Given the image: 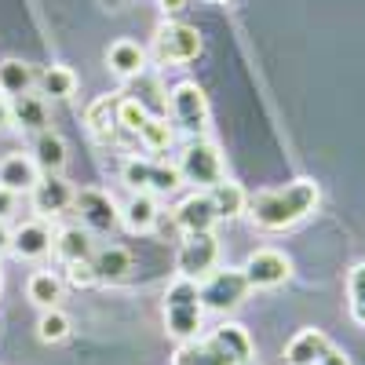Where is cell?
<instances>
[{
  "instance_id": "6da1fadb",
  "label": "cell",
  "mask_w": 365,
  "mask_h": 365,
  "mask_svg": "<svg viewBox=\"0 0 365 365\" xmlns=\"http://www.w3.org/2000/svg\"><path fill=\"white\" fill-rule=\"evenodd\" d=\"M322 201V190L314 179H292L289 187H278V190H259L249 197L245 212L256 230H292L296 223H303L307 216H314V208Z\"/></svg>"
},
{
  "instance_id": "7a4b0ae2",
  "label": "cell",
  "mask_w": 365,
  "mask_h": 365,
  "mask_svg": "<svg viewBox=\"0 0 365 365\" xmlns=\"http://www.w3.org/2000/svg\"><path fill=\"white\" fill-rule=\"evenodd\" d=\"M249 361H252V336L237 322H223L208 336L182 340L172 351V365H249Z\"/></svg>"
},
{
  "instance_id": "3957f363",
  "label": "cell",
  "mask_w": 365,
  "mask_h": 365,
  "mask_svg": "<svg viewBox=\"0 0 365 365\" xmlns=\"http://www.w3.org/2000/svg\"><path fill=\"white\" fill-rule=\"evenodd\" d=\"M201 325H205V307L197 296V282L175 278L165 292V332L182 344V340L201 336Z\"/></svg>"
},
{
  "instance_id": "277c9868",
  "label": "cell",
  "mask_w": 365,
  "mask_h": 365,
  "mask_svg": "<svg viewBox=\"0 0 365 365\" xmlns=\"http://www.w3.org/2000/svg\"><path fill=\"white\" fill-rule=\"evenodd\" d=\"M175 168H179L182 182H194L197 190H212L216 182L227 179L220 146H216V143H208V139H190L187 150L179 154V165H175Z\"/></svg>"
},
{
  "instance_id": "5b68a950",
  "label": "cell",
  "mask_w": 365,
  "mask_h": 365,
  "mask_svg": "<svg viewBox=\"0 0 365 365\" xmlns=\"http://www.w3.org/2000/svg\"><path fill=\"white\" fill-rule=\"evenodd\" d=\"M252 289H249V282H245V274L241 270H234V267H216L208 274V278H201V285H197V296H201V307L205 311H212V314H230V311H237L241 303H245V296H249Z\"/></svg>"
},
{
  "instance_id": "8992f818",
  "label": "cell",
  "mask_w": 365,
  "mask_h": 365,
  "mask_svg": "<svg viewBox=\"0 0 365 365\" xmlns=\"http://www.w3.org/2000/svg\"><path fill=\"white\" fill-rule=\"evenodd\" d=\"M120 179H125L135 194H150V197H168L182 187V175H179L175 165L150 161V158H128L125 168H120Z\"/></svg>"
},
{
  "instance_id": "52a82bcc",
  "label": "cell",
  "mask_w": 365,
  "mask_h": 365,
  "mask_svg": "<svg viewBox=\"0 0 365 365\" xmlns=\"http://www.w3.org/2000/svg\"><path fill=\"white\" fill-rule=\"evenodd\" d=\"M220 263V237L212 230H194V234H182L179 241V252H175V274L179 278H190L201 282L208 278Z\"/></svg>"
},
{
  "instance_id": "ba28073f",
  "label": "cell",
  "mask_w": 365,
  "mask_h": 365,
  "mask_svg": "<svg viewBox=\"0 0 365 365\" xmlns=\"http://www.w3.org/2000/svg\"><path fill=\"white\" fill-rule=\"evenodd\" d=\"M168 103H172V125H179L190 139H205V132L212 125V110H208L205 91L194 81H179L168 91Z\"/></svg>"
},
{
  "instance_id": "9c48e42d",
  "label": "cell",
  "mask_w": 365,
  "mask_h": 365,
  "mask_svg": "<svg viewBox=\"0 0 365 365\" xmlns=\"http://www.w3.org/2000/svg\"><path fill=\"white\" fill-rule=\"evenodd\" d=\"M201 34L194 26L187 22H161L154 29V55H158V63H194V58L201 55Z\"/></svg>"
},
{
  "instance_id": "30bf717a",
  "label": "cell",
  "mask_w": 365,
  "mask_h": 365,
  "mask_svg": "<svg viewBox=\"0 0 365 365\" xmlns=\"http://www.w3.org/2000/svg\"><path fill=\"white\" fill-rule=\"evenodd\" d=\"M241 274H245L249 289H278L292 278V259L278 249H256L245 267H241Z\"/></svg>"
},
{
  "instance_id": "8fae6325",
  "label": "cell",
  "mask_w": 365,
  "mask_h": 365,
  "mask_svg": "<svg viewBox=\"0 0 365 365\" xmlns=\"http://www.w3.org/2000/svg\"><path fill=\"white\" fill-rule=\"evenodd\" d=\"M73 208L81 212V220H84L88 230L106 234V230L120 227V208H117V201H113L106 190H99V187H81V190L73 194Z\"/></svg>"
},
{
  "instance_id": "7c38bea8",
  "label": "cell",
  "mask_w": 365,
  "mask_h": 365,
  "mask_svg": "<svg viewBox=\"0 0 365 365\" xmlns=\"http://www.w3.org/2000/svg\"><path fill=\"white\" fill-rule=\"evenodd\" d=\"M73 187L63 175H41L37 187L29 190V201H34V212H41V220L48 216H63V212L73 208Z\"/></svg>"
},
{
  "instance_id": "4fadbf2b",
  "label": "cell",
  "mask_w": 365,
  "mask_h": 365,
  "mask_svg": "<svg viewBox=\"0 0 365 365\" xmlns=\"http://www.w3.org/2000/svg\"><path fill=\"white\" fill-rule=\"evenodd\" d=\"M172 223L182 230V234H194V230H212L220 220H216V208H212V197L208 190H194L190 197H182L172 212Z\"/></svg>"
},
{
  "instance_id": "5bb4252c",
  "label": "cell",
  "mask_w": 365,
  "mask_h": 365,
  "mask_svg": "<svg viewBox=\"0 0 365 365\" xmlns=\"http://www.w3.org/2000/svg\"><path fill=\"white\" fill-rule=\"evenodd\" d=\"M11 252L19 259H41L51 252V227L44 220H29L19 230H11Z\"/></svg>"
},
{
  "instance_id": "9a60e30c",
  "label": "cell",
  "mask_w": 365,
  "mask_h": 365,
  "mask_svg": "<svg viewBox=\"0 0 365 365\" xmlns=\"http://www.w3.org/2000/svg\"><path fill=\"white\" fill-rule=\"evenodd\" d=\"M41 179V168L29 154H8L0 161V187L11 194H29Z\"/></svg>"
},
{
  "instance_id": "2e32d148",
  "label": "cell",
  "mask_w": 365,
  "mask_h": 365,
  "mask_svg": "<svg viewBox=\"0 0 365 365\" xmlns=\"http://www.w3.org/2000/svg\"><path fill=\"white\" fill-rule=\"evenodd\" d=\"M34 161H37V168H41L44 175H63V168H66V161H70L66 139L58 135V132H51V128L37 132V139H34Z\"/></svg>"
},
{
  "instance_id": "e0dca14e",
  "label": "cell",
  "mask_w": 365,
  "mask_h": 365,
  "mask_svg": "<svg viewBox=\"0 0 365 365\" xmlns=\"http://www.w3.org/2000/svg\"><path fill=\"white\" fill-rule=\"evenodd\" d=\"M120 223H125L128 234H154L158 223H161L158 197H150V194H132L128 205L120 208Z\"/></svg>"
},
{
  "instance_id": "ac0fdd59",
  "label": "cell",
  "mask_w": 365,
  "mask_h": 365,
  "mask_svg": "<svg viewBox=\"0 0 365 365\" xmlns=\"http://www.w3.org/2000/svg\"><path fill=\"white\" fill-rule=\"evenodd\" d=\"M84 125H88V135L96 143H113L117 139V96H99L84 110Z\"/></svg>"
},
{
  "instance_id": "d6986e66",
  "label": "cell",
  "mask_w": 365,
  "mask_h": 365,
  "mask_svg": "<svg viewBox=\"0 0 365 365\" xmlns=\"http://www.w3.org/2000/svg\"><path fill=\"white\" fill-rule=\"evenodd\" d=\"M8 106H11V128L34 132V135L48 128V103H44V96H34V91H26V96L8 99Z\"/></svg>"
},
{
  "instance_id": "ffe728a7",
  "label": "cell",
  "mask_w": 365,
  "mask_h": 365,
  "mask_svg": "<svg viewBox=\"0 0 365 365\" xmlns=\"http://www.w3.org/2000/svg\"><path fill=\"white\" fill-rule=\"evenodd\" d=\"M106 66H110L113 77L132 81V77H139V73L146 70V51H143L135 41H113V44L106 48Z\"/></svg>"
},
{
  "instance_id": "44dd1931",
  "label": "cell",
  "mask_w": 365,
  "mask_h": 365,
  "mask_svg": "<svg viewBox=\"0 0 365 365\" xmlns=\"http://www.w3.org/2000/svg\"><path fill=\"white\" fill-rule=\"evenodd\" d=\"M332 344H329V336L322 329H299L296 336L289 340V347H285V361L289 365H318V358Z\"/></svg>"
},
{
  "instance_id": "7402d4cb",
  "label": "cell",
  "mask_w": 365,
  "mask_h": 365,
  "mask_svg": "<svg viewBox=\"0 0 365 365\" xmlns=\"http://www.w3.org/2000/svg\"><path fill=\"white\" fill-rule=\"evenodd\" d=\"M132 252L128 249H120V245H106L99 249L96 256H91V267H96V278L103 285H113V282H125L128 274H132Z\"/></svg>"
},
{
  "instance_id": "603a6c76",
  "label": "cell",
  "mask_w": 365,
  "mask_h": 365,
  "mask_svg": "<svg viewBox=\"0 0 365 365\" xmlns=\"http://www.w3.org/2000/svg\"><path fill=\"white\" fill-rule=\"evenodd\" d=\"M51 249L58 252V259H63V263L91 259V256H96V245H91V230H84V227H63V230L51 237Z\"/></svg>"
},
{
  "instance_id": "cb8c5ba5",
  "label": "cell",
  "mask_w": 365,
  "mask_h": 365,
  "mask_svg": "<svg viewBox=\"0 0 365 365\" xmlns=\"http://www.w3.org/2000/svg\"><path fill=\"white\" fill-rule=\"evenodd\" d=\"M26 296H29V303H37L41 311H51V307H58V299H63V278L51 270H34L26 282Z\"/></svg>"
},
{
  "instance_id": "d4e9b609",
  "label": "cell",
  "mask_w": 365,
  "mask_h": 365,
  "mask_svg": "<svg viewBox=\"0 0 365 365\" xmlns=\"http://www.w3.org/2000/svg\"><path fill=\"white\" fill-rule=\"evenodd\" d=\"M34 84H37V73L29 63H22V58H4L0 63V96L8 99L26 96V91H34Z\"/></svg>"
},
{
  "instance_id": "484cf974",
  "label": "cell",
  "mask_w": 365,
  "mask_h": 365,
  "mask_svg": "<svg viewBox=\"0 0 365 365\" xmlns=\"http://www.w3.org/2000/svg\"><path fill=\"white\" fill-rule=\"evenodd\" d=\"M208 197H212V208H216V220H237L241 212H245V205H249V194L241 190L237 182H230V179L216 182V187L208 190Z\"/></svg>"
},
{
  "instance_id": "4316f807",
  "label": "cell",
  "mask_w": 365,
  "mask_h": 365,
  "mask_svg": "<svg viewBox=\"0 0 365 365\" xmlns=\"http://www.w3.org/2000/svg\"><path fill=\"white\" fill-rule=\"evenodd\" d=\"M41 96H51V99H70L73 91H77V73L70 66H48L41 77Z\"/></svg>"
},
{
  "instance_id": "83f0119b",
  "label": "cell",
  "mask_w": 365,
  "mask_h": 365,
  "mask_svg": "<svg viewBox=\"0 0 365 365\" xmlns=\"http://www.w3.org/2000/svg\"><path fill=\"white\" fill-rule=\"evenodd\" d=\"M139 139L150 154H161V150L175 143V128L168 125V117H146V125L139 128Z\"/></svg>"
},
{
  "instance_id": "f1b7e54d",
  "label": "cell",
  "mask_w": 365,
  "mask_h": 365,
  "mask_svg": "<svg viewBox=\"0 0 365 365\" xmlns=\"http://www.w3.org/2000/svg\"><path fill=\"white\" fill-rule=\"evenodd\" d=\"M70 332H73V322L58 311V307L44 311L41 322H37V340H41V344H63V340H70Z\"/></svg>"
},
{
  "instance_id": "f546056e",
  "label": "cell",
  "mask_w": 365,
  "mask_h": 365,
  "mask_svg": "<svg viewBox=\"0 0 365 365\" xmlns=\"http://www.w3.org/2000/svg\"><path fill=\"white\" fill-rule=\"evenodd\" d=\"M347 303H351V318L365 329V263H354L347 270Z\"/></svg>"
},
{
  "instance_id": "4dcf8cb0",
  "label": "cell",
  "mask_w": 365,
  "mask_h": 365,
  "mask_svg": "<svg viewBox=\"0 0 365 365\" xmlns=\"http://www.w3.org/2000/svg\"><path fill=\"white\" fill-rule=\"evenodd\" d=\"M146 106L139 103V99H117V125L125 128V132H132V135H139V128L146 125Z\"/></svg>"
},
{
  "instance_id": "1f68e13d",
  "label": "cell",
  "mask_w": 365,
  "mask_h": 365,
  "mask_svg": "<svg viewBox=\"0 0 365 365\" xmlns=\"http://www.w3.org/2000/svg\"><path fill=\"white\" fill-rule=\"evenodd\" d=\"M66 282H70L73 289H91V285H99L91 259H73V263H66Z\"/></svg>"
},
{
  "instance_id": "d6a6232c",
  "label": "cell",
  "mask_w": 365,
  "mask_h": 365,
  "mask_svg": "<svg viewBox=\"0 0 365 365\" xmlns=\"http://www.w3.org/2000/svg\"><path fill=\"white\" fill-rule=\"evenodd\" d=\"M15 208H19V194H11V190L0 187V220H8Z\"/></svg>"
},
{
  "instance_id": "836d02e7",
  "label": "cell",
  "mask_w": 365,
  "mask_h": 365,
  "mask_svg": "<svg viewBox=\"0 0 365 365\" xmlns=\"http://www.w3.org/2000/svg\"><path fill=\"white\" fill-rule=\"evenodd\" d=\"M318 365H351V358H347L344 351H336V347H329V351L318 358Z\"/></svg>"
},
{
  "instance_id": "e575fe53",
  "label": "cell",
  "mask_w": 365,
  "mask_h": 365,
  "mask_svg": "<svg viewBox=\"0 0 365 365\" xmlns=\"http://www.w3.org/2000/svg\"><path fill=\"white\" fill-rule=\"evenodd\" d=\"M158 8H161L165 15H175V11L187 8V0H158Z\"/></svg>"
},
{
  "instance_id": "d590c367",
  "label": "cell",
  "mask_w": 365,
  "mask_h": 365,
  "mask_svg": "<svg viewBox=\"0 0 365 365\" xmlns=\"http://www.w3.org/2000/svg\"><path fill=\"white\" fill-rule=\"evenodd\" d=\"M4 252H11V230H8V223L0 220V256Z\"/></svg>"
},
{
  "instance_id": "8d00e7d4",
  "label": "cell",
  "mask_w": 365,
  "mask_h": 365,
  "mask_svg": "<svg viewBox=\"0 0 365 365\" xmlns=\"http://www.w3.org/2000/svg\"><path fill=\"white\" fill-rule=\"evenodd\" d=\"M4 128H11V106H8V99L0 96V132Z\"/></svg>"
},
{
  "instance_id": "74e56055",
  "label": "cell",
  "mask_w": 365,
  "mask_h": 365,
  "mask_svg": "<svg viewBox=\"0 0 365 365\" xmlns=\"http://www.w3.org/2000/svg\"><path fill=\"white\" fill-rule=\"evenodd\" d=\"M205 4H227V0H205Z\"/></svg>"
},
{
  "instance_id": "f35d334b",
  "label": "cell",
  "mask_w": 365,
  "mask_h": 365,
  "mask_svg": "<svg viewBox=\"0 0 365 365\" xmlns=\"http://www.w3.org/2000/svg\"><path fill=\"white\" fill-rule=\"evenodd\" d=\"M0 292H4V270H0Z\"/></svg>"
}]
</instances>
